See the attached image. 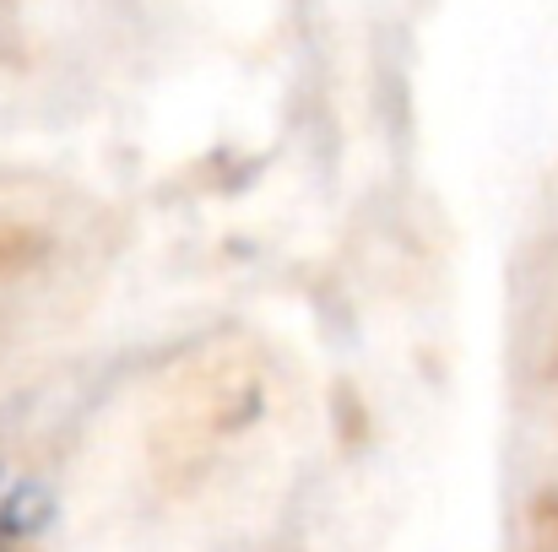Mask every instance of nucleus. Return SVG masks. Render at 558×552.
Masks as SVG:
<instances>
[{"label": "nucleus", "mask_w": 558, "mask_h": 552, "mask_svg": "<svg viewBox=\"0 0 558 552\" xmlns=\"http://www.w3.org/2000/svg\"><path fill=\"white\" fill-rule=\"evenodd\" d=\"M44 520H49V499H44V488H33V482L11 488V499H0V552H11L22 537H33Z\"/></svg>", "instance_id": "obj_1"}]
</instances>
